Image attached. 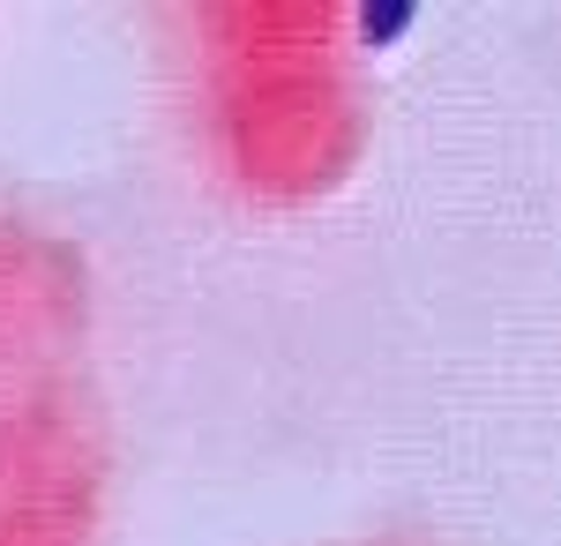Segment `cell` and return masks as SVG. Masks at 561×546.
<instances>
[{
    "mask_svg": "<svg viewBox=\"0 0 561 546\" xmlns=\"http://www.w3.org/2000/svg\"><path fill=\"white\" fill-rule=\"evenodd\" d=\"M412 15H420L412 0H375V8H359V38H367V45L404 38V31H412Z\"/></svg>",
    "mask_w": 561,
    "mask_h": 546,
    "instance_id": "1",
    "label": "cell"
}]
</instances>
